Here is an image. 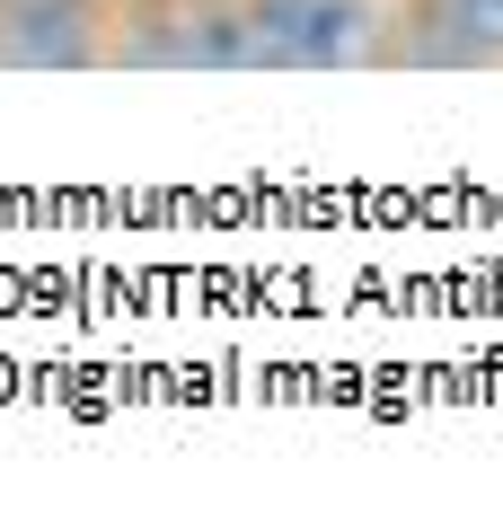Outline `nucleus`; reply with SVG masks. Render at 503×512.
<instances>
[{
    "mask_svg": "<svg viewBox=\"0 0 503 512\" xmlns=\"http://www.w3.org/2000/svg\"><path fill=\"white\" fill-rule=\"evenodd\" d=\"M106 0H0V62L9 71H80L106 62Z\"/></svg>",
    "mask_w": 503,
    "mask_h": 512,
    "instance_id": "obj_2",
    "label": "nucleus"
},
{
    "mask_svg": "<svg viewBox=\"0 0 503 512\" xmlns=\"http://www.w3.org/2000/svg\"><path fill=\"white\" fill-rule=\"evenodd\" d=\"M389 53L424 71H486L503 62V0H406Z\"/></svg>",
    "mask_w": 503,
    "mask_h": 512,
    "instance_id": "obj_3",
    "label": "nucleus"
},
{
    "mask_svg": "<svg viewBox=\"0 0 503 512\" xmlns=\"http://www.w3.org/2000/svg\"><path fill=\"white\" fill-rule=\"evenodd\" d=\"M248 27L265 71H353L389 53L380 0H248Z\"/></svg>",
    "mask_w": 503,
    "mask_h": 512,
    "instance_id": "obj_1",
    "label": "nucleus"
}]
</instances>
